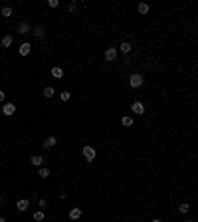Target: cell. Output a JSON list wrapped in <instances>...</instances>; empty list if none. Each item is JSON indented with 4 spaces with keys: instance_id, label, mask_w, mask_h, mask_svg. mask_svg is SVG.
I'll return each mask as SVG.
<instances>
[{
    "instance_id": "1",
    "label": "cell",
    "mask_w": 198,
    "mask_h": 222,
    "mask_svg": "<svg viewBox=\"0 0 198 222\" xmlns=\"http://www.w3.org/2000/svg\"><path fill=\"white\" fill-rule=\"evenodd\" d=\"M143 81H145V79H143L141 73H133L131 77H129V85H131V87H141Z\"/></svg>"
},
{
    "instance_id": "2",
    "label": "cell",
    "mask_w": 198,
    "mask_h": 222,
    "mask_svg": "<svg viewBox=\"0 0 198 222\" xmlns=\"http://www.w3.org/2000/svg\"><path fill=\"white\" fill-rule=\"evenodd\" d=\"M83 157H85L87 161H93L95 159V149L91 147V145H85V147H83Z\"/></svg>"
},
{
    "instance_id": "3",
    "label": "cell",
    "mask_w": 198,
    "mask_h": 222,
    "mask_svg": "<svg viewBox=\"0 0 198 222\" xmlns=\"http://www.w3.org/2000/svg\"><path fill=\"white\" fill-rule=\"evenodd\" d=\"M14 113H16V105H14V103H6V105L2 107V115L10 117V115H14Z\"/></svg>"
},
{
    "instance_id": "4",
    "label": "cell",
    "mask_w": 198,
    "mask_h": 222,
    "mask_svg": "<svg viewBox=\"0 0 198 222\" xmlns=\"http://www.w3.org/2000/svg\"><path fill=\"white\" fill-rule=\"evenodd\" d=\"M131 111L137 113V115H143V113H145V105H143L141 101H135L133 105H131Z\"/></svg>"
},
{
    "instance_id": "5",
    "label": "cell",
    "mask_w": 198,
    "mask_h": 222,
    "mask_svg": "<svg viewBox=\"0 0 198 222\" xmlns=\"http://www.w3.org/2000/svg\"><path fill=\"white\" fill-rule=\"evenodd\" d=\"M117 58V48H107L105 50V60L107 62H113Z\"/></svg>"
},
{
    "instance_id": "6",
    "label": "cell",
    "mask_w": 198,
    "mask_h": 222,
    "mask_svg": "<svg viewBox=\"0 0 198 222\" xmlns=\"http://www.w3.org/2000/svg\"><path fill=\"white\" fill-rule=\"evenodd\" d=\"M28 206H30V200H26V198H22V200H18V202H16V208H18L20 212H26Z\"/></svg>"
},
{
    "instance_id": "7",
    "label": "cell",
    "mask_w": 198,
    "mask_h": 222,
    "mask_svg": "<svg viewBox=\"0 0 198 222\" xmlns=\"http://www.w3.org/2000/svg\"><path fill=\"white\" fill-rule=\"evenodd\" d=\"M56 143H58V141H56V137H54V135H50V137H46V141H44L42 145H44L46 149H52V147H54Z\"/></svg>"
},
{
    "instance_id": "8",
    "label": "cell",
    "mask_w": 198,
    "mask_h": 222,
    "mask_svg": "<svg viewBox=\"0 0 198 222\" xmlns=\"http://www.w3.org/2000/svg\"><path fill=\"white\" fill-rule=\"evenodd\" d=\"M30 32V24L28 22H20L18 24V34H28Z\"/></svg>"
},
{
    "instance_id": "9",
    "label": "cell",
    "mask_w": 198,
    "mask_h": 222,
    "mask_svg": "<svg viewBox=\"0 0 198 222\" xmlns=\"http://www.w3.org/2000/svg\"><path fill=\"white\" fill-rule=\"evenodd\" d=\"M30 50H32V46L28 44V42H24V44L20 46V56H28V54H30Z\"/></svg>"
},
{
    "instance_id": "10",
    "label": "cell",
    "mask_w": 198,
    "mask_h": 222,
    "mask_svg": "<svg viewBox=\"0 0 198 222\" xmlns=\"http://www.w3.org/2000/svg\"><path fill=\"white\" fill-rule=\"evenodd\" d=\"M52 75H54L56 79H62V77H64V70L56 66V68H52Z\"/></svg>"
},
{
    "instance_id": "11",
    "label": "cell",
    "mask_w": 198,
    "mask_h": 222,
    "mask_svg": "<svg viewBox=\"0 0 198 222\" xmlns=\"http://www.w3.org/2000/svg\"><path fill=\"white\" fill-rule=\"evenodd\" d=\"M69 218H71V220L81 218V210H79V208H71V210H69Z\"/></svg>"
},
{
    "instance_id": "12",
    "label": "cell",
    "mask_w": 198,
    "mask_h": 222,
    "mask_svg": "<svg viewBox=\"0 0 198 222\" xmlns=\"http://www.w3.org/2000/svg\"><path fill=\"white\" fill-rule=\"evenodd\" d=\"M12 44H14V38L12 36H4L2 38V48H10Z\"/></svg>"
},
{
    "instance_id": "13",
    "label": "cell",
    "mask_w": 198,
    "mask_h": 222,
    "mask_svg": "<svg viewBox=\"0 0 198 222\" xmlns=\"http://www.w3.org/2000/svg\"><path fill=\"white\" fill-rule=\"evenodd\" d=\"M32 161V165H36V167H42V163H44V157H40V155H34V157L30 159Z\"/></svg>"
},
{
    "instance_id": "14",
    "label": "cell",
    "mask_w": 198,
    "mask_h": 222,
    "mask_svg": "<svg viewBox=\"0 0 198 222\" xmlns=\"http://www.w3.org/2000/svg\"><path fill=\"white\" fill-rule=\"evenodd\" d=\"M34 34H36L38 38H44V34H46V28H44V26H34Z\"/></svg>"
},
{
    "instance_id": "15",
    "label": "cell",
    "mask_w": 198,
    "mask_h": 222,
    "mask_svg": "<svg viewBox=\"0 0 198 222\" xmlns=\"http://www.w3.org/2000/svg\"><path fill=\"white\" fill-rule=\"evenodd\" d=\"M54 95H56V89H54V87H44V97H54Z\"/></svg>"
},
{
    "instance_id": "16",
    "label": "cell",
    "mask_w": 198,
    "mask_h": 222,
    "mask_svg": "<svg viewBox=\"0 0 198 222\" xmlns=\"http://www.w3.org/2000/svg\"><path fill=\"white\" fill-rule=\"evenodd\" d=\"M119 50H121L123 54H129V52H131V44H129V42H123V44L119 46Z\"/></svg>"
},
{
    "instance_id": "17",
    "label": "cell",
    "mask_w": 198,
    "mask_h": 222,
    "mask_svg": "<svg viewBox=\"0 0 198 222\" xmlns=\"http://www.w3.org/2000/svg\"><path fill=\"white\" fill-rule=\"evenodd\" d=\"M0 14H2L4 18H10V16H12V8H10V6H4V8H2V12H0Z\"/></svg>"
},
{
    "instance_id": "18",
    "label": "cell",
    "mask_w": 198,
    "mask_h": 222,
    "mask_svg": "<svg viewBox=\"0 0 198 222\" xmlns=\"http://www.w3.org/2000/svg\"><path fill=\"white\" fill-rule=\"evenodd\" d=\"M139 12H141V14H147V12H149V4L141 2V4H139Z\"/></svg>"
},
{
    "instance_id": "19",
    "label": "cell",
    "mask_w": 198,
    "mask_h": 222,
    "mask_svg": "<svg viewBox=\"0 0 198 222\" xmlns=\"http://www.w3.org/2000/svg\"><path fill=\"white\" fill-rule=\"evenodd\" d=\"M34 220H36V222H42V220H44V210L34 212Z\"/></svg>"
},
{
    "instance_id": "20",
    "label": "cell",
    "mask_w": 198,
    "mask_h": 222,
    "mask_svg": "<svg viewBox=\"0 0 198 222\" xmlns=\"http://www.w3.org/2000/svg\"><path fill=\"white\" fill-rule=\"evenodd\" d=\"M38 175H40L42 179H48V177H50V169H46V167H42V169H40V173H38Z\"/></svg>"
},
{
    "instance_id": "21",
    "label": "cell",
    "mask_w": 198,
    "mask_h": 222,
    "mask_svg": "<svg viewBox=\"0 0 198 222\" xmlns=\"http://www.w3.org/2000/svg\"><path fill=\"white\" fill-rule=\"evenodd\" d=\"M121 123H123L125 127H131V125H133V119H131V117H123V119H121Z\"/></svg>"
},
{
    "instance_id": "22",
    "label": "cell",
    "mask_w": 198,
    "mask_h": 222,
    "mask_svg": "<svg viewBox=\"0 0 198 222\" xmlns=\"http://www.w3.org/2000/svg\"><path fill=\"white\" fill-rule=\"evenodd\" d=\"M69 97H71V93H69V91H62V93H60V99H62V101H67Z\"/></svg>"
},
{
    "instance_id": "23",
    "label": "cell",
    "mask_w": 198,
    "mask_h": 222,
    "mask_svg": "<svg viewBox=\"0 0 198 222\" xmlns=\"http://www.w3.org/2000/svg\"><path fill=\"white\" fill-rule=\"evenodd\" d=\"M178 210H180V212H182V214H186V212H188V210H190V206H188V204H186V202H184V204H180V206H178Z\"/></svg>"
},
{
    "instance_id": "24",
    "label": "cell",
    "mask_w": 198,
    "mask_h": 222,
    "mask_svg": "<svg viewBox=\"0 0 198 222\" xmlns=\"http://www.w3.org/2000/svg\"><path fill=\"white\" fill-rule=\"evenodd\" d=\"M38 206H40V208H42V210H44V208H46V206H48V202H46V200H44V198H40V200H38Z\"/></svg>"
},
{
    "instance_id": "25",
    "label": "cell",
    "mask_w": 198,
    "mask_h": 222,
    "mask_svg": "<svg viewBox=\"0 0 198 222\" xmlns=\"http://www.w3.org/2000/svg\"><path fill=\"white\" fill-rule=\"evenodd\" d=\"M50 6H52V8H58V6H60V2H58V0H50Z\"/></svg>"
},
{
    "instance_id": "26",
    "label": "cell",
    "mask_w": 198,
    "mask_h": 222,
    "mask_svg": "<svg viewBox=\"0 0 198 222\" xmlns=\"http://www.w3.org/2000/svg\"><path fill=\"white\" fill-rule=\"evenodd\" d=\"M4 99H6V93H4V91L0 89V101H4Z\"/></svg>"
},
{
    "instance_id": "27",
    "label": "cell",
    "mask_w": 198,
    "mask_h": 222,
    "mask_svg": "<svg viewBox=\"0 0 198 222\" xmlns=\"http://www.w3.org/2000/svg\"><path fill=\"white\" fill-rule=\"evenodd\" d=\"M153 222H163V220H161V218H155V220H153Z\"/></svg>"
},
{
    "instance_id": "28",
    "label": "cell",
    "mask_w": 198,
    "mask_h": 222,
    "mask_svg": "<svg viewBox=\"0 0 198 222\" xmlns=\"http://www.w3.org/2000/svg\"><path fill=\"white\" fill-rule=\"evenodd\" d=\"M0 222H6V218H0Z\"/></svg>"
},
{
    "instance_id": "29",
    "label": "cell",
    "mask_w": 198,
    "mask_h": 222,
    "mask_svg": "<svg viewBox=\"0 0 198 222\" xmlns=\"http://www.w3.org/2000/svg\"><path fill=\"white\" fill-rule=\"evenodd\" d=\"M0 206H2V196H0Z\"/></svg>"
},
{
    "instance_id": "30",
    "label": "cell",
    "mask_w": 198,
    "mask_h": 222,
    "mask_svg": "<svg viewBox=\"0 0 198 222\" xmlns=\"http://www.w3.org/2000/svg\"><path fill=\"white\" fill-rule=\"evenodd\" d=\"M190 222H194V220H190Z\"/></svg>"
}]
</instances>
